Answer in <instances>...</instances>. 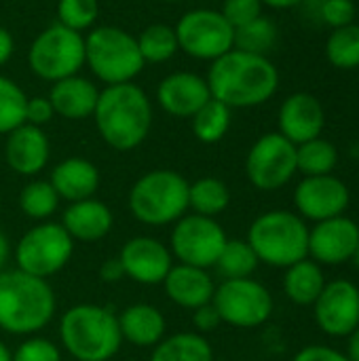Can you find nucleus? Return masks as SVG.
<instances>
[{
    "label": "nucleus",
    "mask_w": 359,
    "mask_h": 361,
    "mask_svg": "<svg viewBox=\"0 0 359 361\" xmlns=\"http://www.w3.org/2000/svg\"><path fill=\"white\" fill-rule=\"evenodd\" d=\"M222 324L235 328H258L273 315V296L271 292L254 281L245 279H224L212 298Z\"/></svg>",
    "instance_id": "11"
},
{
    "label": "nucleus",
    "mask_w": 359,
    "mask_h": 361,
    "mask_svg": "<svg viewBox=\"0 0 359 361\" xmlns=\"http://www.w3.org/2000/svg\"><path fill=\"white\" fill-rule=\"evenodd\" d=\"M8 254H11V243H8L6 235L0 231V269H2L4 262L8 260Z\"/></svg>",
    "instance_id": "48"
},
{
    "label": "nucleus",
    "mask_w": 359,
    "mask_h": 361,
    "mask_svg": "<svg viewBox=\"0 0 359 361\" xmlns=\"http://www.w3.org/2000/svg\"><path fill=\"white\" fill-rule=\"evenodd\" d=\"M339 163V150L332 142L324 137L309 140L296 146V165L298 171L307 176H328Z\"/></svg>",
    "instance_id": "31"
},
{
    "label": "nucleus",
    "mask_w": 359,
    "mask_h": 361,
    "mask_svg": "<svg viewBox=\"0 0 359 361\" xmlns=\"http://www.w3.org/2000/svg\"><path fill=\"white\" fill-rule=\"evenodd\" d=\"M25 102L28 95L17 82L0 76V133H11L25 123Z\"/></svg>",
    "instance_id": "36"
},
{
    "label": "nucleus",
    "mask_w": 359,
    "mask_h": 361,
    "mask_svg": "<svg viewBox=\"0 0 359 361\" xmlns=\"http://www.w3.org/2000/svg\"><path fill=\"white\" fill-rule=\"evenodd\" d=\"M358 245L359 224L345 216L315 222L309 231V256L317 264H345L353 260Z\"/></svg>",
    "instance_id": "16"
},
{
    "label": "nucleus",
    "mask_w": 359,
    "mask_h": 361,
    "mask_svg": "<svg viewBox=\"0 0 359 361\" xmlns=\"http://www.w3.org/2000/svg\"><path fill=\"white\" fill-rule=\"evenodd\" d=\"M190 121H193V133L199 142L216 144L226 135L231 127V108L212 97L190 116Z\"/></svg>",
    "instance_id": "29"
},
{
    "label": "nucleus",
    "mask_w": 359,
    "mask_h": 361,
    "mask_svg": "<svg viewBox=\"0 0 359 361\" xmlns=\"http://www.w3.org/2000/svg\"><path fill=\"white\" fill-rule=\"evenodd\" d=\"M85 63L106 87L131 82L144 68L135 36L116 25H102L87 34Z\"/></svg>",
    "instance_id": "7"
},
{
    "label": "nucleus",
    "mask_w": 359,
    "mask_h": 361,
    "mask_svg": "<svg viewBox=\"0 0 359 361\" xmlns=\"http://www.w3.org/2000/svg\"><path fill=\"white\" fill-rule=\"evenodd\" d=\"M72 254L74 239L66 228L55 222H42L21 237L15 250V260L19 271L49 279L70 262Z\"/></svg>",
    "instance_id": "9"
},
{
    "label": "nucleus",
    "mask_w": 359,
    "mask_h": 361,
    "mask_svg": "<svg viewBox=\"0 0 359 361\" xmlns=\"http://www.w3.org/2000/svg\"><path fill=\"white\" fill-rule=\"evenodd\" d=\"M349 338V345H347V360L349 361H359V326L347 336Z\"/></svg>",
    "instance_id": "46"
},
{
    "label": "nucleus",
    "mask_w": 359,
    "mask_h": 361,
    "mask_svg": "<svg viewBox=\"0 0 359 361\" xmlns=\"http://www.w3.org/2000/svg\"><path fill=\"white\" fill-rule=\"evenodd\" d=\"M13 49H15V42H13V36L6 27L0 25V66H4L11 55H13Z\"/></svg>",
    "instance_id": "45"
},
{
    "label": "nucleus",
    "mask_w": 359,
    "mask_h": 361,
    "mask_svg": "<svg viewBox=\"0 0 359 361\" xmlns=\"http://www.w3.org/2000/svg\"><path fill=\"white\" fill-rule=\"evenodd\" d=\"M102 140L121 152L138 148L152 127V104L133 82L108 85L99 91L93 112Z\"/></svg>",
    "instance_id": "2"
},
{
    "label": "nucleus",
    "mask_w": 359,
    "mask_h": 361,
    "mask_svg": "<svg viewBox=\"0 0 359 361\" xmlns=\"http://www.w3.org/2000/svg\"><path fill=\"white\" fill-rule=\"evenodd\" d=\"M279 133L294 146L322 137L326 125V112L322 102L313 93H292L279 108Z\"/></svg>",
    "instance_id": "18"
},
{
    "label": "nucleus",
    "mask_w": 359,
    "mask_h": 361,
    "mask_svg": "<svg viewBox=\"0 0 359 361\" xmlns=\"http://www.w3.org/2000/svg\"><path fill=\"white\" fill-rule=\"evenodd\" d=\"M150 361H214V351L203 334L180 332L163 338L154 347Z\"/></svg>",
    "instance_id": "27"
},
{
    "label": "nucleus",
    "mask_w": 359,
    "mask_h": 361,
    "mask_svg": "<svg viewBox=\"0 0 359 361\" xmlns=\"http://www.w3.org/2000/svg\"><path fill=\"white\" fill-rule=\"evenodd\" d=\"M355 13L358 8L351 0H322V6H320L322 21L328 23L332 30L353 23Z\"/></svg>",
    "instance_id": "40"
},
{
    "label": "nucleus",
    "mask_w": 359,
    "mask_h": 361,
    "mask_svg": "<svg viewBox=\"0 0 359 361\" xmlns=\"http://www.w3.org/2000/svg\"><path fill=\"white\" fill-rule=\"evenodd\" d=\"M13 361H61V353L57 349V345H53L47 338L40 336H32L28 341H23L15 353H11Z\"/></svg>",
    "instance_id": "38"
},
{
    "label": "nucleus",
    "mask_w": 359,
    "mask_h": 361,
    "mask_svg": "<svg viewBox=\"0 0 359 361\" xmlns=\"http://www.w3.org/2000/svg\"><path fill=\"white\" fill-rule=\"evenodd\" d=\"M275 42H277V27L271 19L262 15L235 30V49L245 53L267 55L275 47Z\"/></svg>",
    "instance_id": "35"
},
{
    "label": "nucleus",
    "mask_w": 359,
    "mask_h": 361,
    "mask_svg": "<svg viewBox=\"0 0 359 361\" xmlns=\"http://www.w3.org/2000/svg\"><path fill=\"white\" fill-rule=\"evenodd\" d=\"M49 182L59 199H66L68 203H76V201L91 199L97 192L99 171L91 161L83 157H70L53 167Z\"/></svg>",
    "instance_id": "23"
},
{
    "label": "nucleus",
    "mask_w": 359,
    "mask_h": 361,
    "mask_svg": "<svg viewBox=\"0 0 359 361\" xmlns=\"http://www.w3.org/2000/svg\"><path fill=\"white\" fill-rule=\"evenodd\" d=\"M0 361H13V357H11V351L0 343Z\"/></svg>",
    "instance_id": "49"
},
{
    "label": "nucleus",
    "mask_w": 359,
    "mask_h": 361,
    "mask_svg": "<svg viewBox=\"0 0 359 361\" xmlns=\"http://www.w3.org/2000/svg\"><path fill=\"white\" fill-rule=\"evenodd\" d=\"M313 307L315 322L328 336H349L359 326V288L347 279L326 283Z\"/></svg>",
    "instance_id": "15"
},
{
    "label": "nucleus",
    "mask_w": 359,
    "mask_h": 361,
    "mask_svg": "<svg viewBox=\"0 0 359 361\" xmlns=\"http://www.w3.org/2000/svg\"><path fill=\"white\" fill-rule=\"evenodd\" d=\"M51 146L40 127L23 123L6 135L4 159L6 165L19 176H36L49 163Z\"/></svg>",
    "instance_id": "20"
},
{
    "label": "nucleus",
    "mask_w": 359,
    "mask_h": 361,
    "mask_svg": "<svg viewBox=\"0 0 359 361\" xmlns=\"http://www.w3.org/2000/svg\"><path fill=\"white\" fill-rule=\"evenodd\" d=\"M209 99L207 80L195 72H174L165 76L157 89L159 106L176 118H190Z\"/></svg>",
    "instance_id": "19"
},
{
    "label": "nucleus",
    "mask_w": 359,
    "mask_h": 361,
    "mask_svg": "<svg viewBox=\"0 0 359 361\" xmlns=\"http://www.w3.org/2000/svg\"><path fill=\"white\" fill-rule=\"evenodd\" d=\"M260 2L271 8H294V6L303 4L305 0H260Z\"/></svg>",
    "instance_id": "47"
},
{
    "label": "nucleus",
    "mask_w": 359,
    "mask_h": 361,
    "mask_svg": "<svg viewBox=\"0 0 359 361\" xmlns=\"http://www.w3.org/2000/svg\"><path fill=\"white\" fill-rule=\"evenodd\" d=\"M97 13H99L97 0H59L57 2V23L80 34L95 23Z\"/></svg>",
    "instance_id": "37"
},
{
    "label": "nucleus",
    "mask_w": 359,
    "mask_h": 361,
    "mask_svg": "<svg viewBox=\"0 0 359 361\" xmlns=\"http://www.w3.org/2000/svg\"><path fill=\"white\" fill-rule=\"evenodd\" d=\"M55 294L47 279L19 269L0 273V328L15 336L44 330L55 315Z\"/></svg>",
    "instance_id": "3"
},
{
    "label": "nucleus",
    "mask_w": 359,
    "mask_h": 361,
    "mask_svg": "<svg viewBox=\"0 0 359 361\" xmlns=\"http://www.w3.org/2000/svg\"><path fill=\"white\" fill-rule=\"evenodd\" d=\"M135 40L144 63H163L171 59L178 51L176 30L165 23L148 25Z\"/></svg>",
    "instance_id": "32"
},
{
    "label": "nucleus",
    "mask_w": 359,
    "mask_h": 361,
    "mask_svg": "<svg viewBox=\"0 0 359 361\" xmlns=\"http://www.w3.org/2000/svg\"><path fill=\"white\" fill-rule=\"evenodd\" d=\"M59 205V197L51 182L34 180L25 184L19 192V209L32 220H47L55 214Z\"/></svg>",
    "instance_id": "34"
},
{
    "label": "nucleus",
    "mask_w": 359,
    "mask_h": 361,
    "mask_svg": "<svg viewBox=\"0 0 359 361\" xmlns=\"http://www.w3.org/2000/svg\"><path fill=\"white\" fill-rule=\"evenodd\" d=\"M292 361H349L345 353L326 347V345H309L305 349H300Z\"/></svg>",
    "instance_id": "42"
},
{
    "label": "nucleus",
    "mask_w": 359,
    "mask_h": 361,
    "mask_svg": "<svg viewBox=\"0 0 359 361\" xmlns=\"http://www.w3.org/2000/svg\"><path fill=\"white\" fill-rule=\"evenodd\" d=\"M99 277H102L106 283H114V281L123 279V277H125V271H123L121 260H118V258H110V260H106V262L99 267Z\"/></svg>",
    "instance_id": "44"
},
{
    "label": "nucleus",
    "mask_w": 359,
    "mask_h": 361,
    "mask_svg": "<svg viewBox=\"0 0 359 361\" xmlns=\"http://www.w3.org/2000/svg\"><path fill=\"white\" fill-rule=\"evenodd\" d=\"M53 106L49 97H28L25 102V123L34 127H42L53 118Z\"/></svg>",
    "instance_id": "41"
},
{
    "label": "nucleus",
    "mask_w": 359,
    "mask_h": 361,
    "mask_svg": "<svg viewBox=\"0 0 359 361\" xmlns=\"http://www.w3.org/2000/svg\"><path fill=\"white\" fill-rule=\"evenodd\" d=\"M193 324H195V328H197V334H207V332H214V330L222 324V319H220L216 307H214L212 302H207V305L195 309V313H193Z\"/></svg>",
    "instance_id": "43"
},
{
    "label": "nucleus",
    "mask_w": 359,
    "mask_h": 361,
    "mask_svg": "<svg viewBox=\"0 0 359 361\" xmlns=\"http://www.w3.org/2000/svg\"><path fill=\"white\" fill-rule=\"evenodd\" d=\"M258 256L254 254L252 245L243 239H229L216 260V271L224 279H245L258 269Z\"/></svg>",
    "instance_id": "30"
},
{
    "label": "nucleus",
    "mask_w": 359,
    "mask_h": 361,
    "mask_svg": "<svg viewBox=\"0 0 359 361\" xmlns=\"http://www.w3.org/2000/svg\"><path fill=\"white\" fill-rule=\"evenodd\" d=\"M118 328L123 341L146 349V347H157L163 341L167 324L157 307L138 302L127 307L118 315Z\"/></svg>",
    "instance_id": "25"
},
{
    "label": "nucleus",
    "mask_w": 359,
    "mask_h": 361,
    "mask_svg": "<svg viewBox=\"0 0 359 361\" xmlns=\"http://www.w3.org/2000/svg\"><path fill=\"white\" fill-rule=\"evenodd\" d=\"M163 288L174 305L190 311L212 302L216 292L209 273L205 269H197L188 264H174L163 281Z\"/></svg>",
    "instance_id": "21"
},
{
    "label": "nucleus",
    "mask_w": 359,
    "mask_h": 361,
    "mask_svg": "<svg viewBox=\"0 0 359 361\" xmlns=\"http://www.w3.org/2000/svg\"><path fill=\"white\" fill-rule=\"evenodd\" d=\"M258 262L275 269H288L309 258V228L305 220L286 209H273L258 216L245 239Z\"/></svg>",
    "instance_id": "5"
},
{
    "label": "nucleus",
    "mask_w": 359,
    "mask_h": 361,
    "mask_svg": "<svg viewBox=\"0 0 359 361\" xmlns=\"http://www.w3.org/2000/svg\"><path fill=\"white\" fill-rule=\"evenodd\" d=\"M171 252L165 243L152 237H133L121 250V264L125 277L142 286H159L174 267Z\"/></svg>",
    "instance_id": "17"
},
{
    "label": "nucleus",
    "mask_w": 359,
    "mask_h": 361,
    "mask_svg": "<svg viewBox=\"0 0 359 361\" xmlns=\"http://www.w3.org/2000/svg\"><path fill=\"white\" fill-rule=\"evenodd\" d=\"M165 2H180V0H165Z\"/></svg>",
    "instance_id": "51"
},
{
    "label": "nucleus",
    "mask_w": 359,
    "mask_h": 361,
    "mask_svg": "<svg viewBox=\"0 0 359 361\" xmlns=\"http://www.w3.org/2000/svg\"><path fill=\"white\" fill-rule=\"evenodd\" d=\"M59 341L76 361L112 360L123 343L118 315L99 305H76L59 319Z\"/></svg>",
    "instance_id": "4"
},
{
    "label": "nucleus",
    "mask_w": 359,
    "mask_h": 361,
    "mask_svg": "<svg viewBox=\"0 0 359 361\" xmlns=\"http://www.w3.org/2000/svg\"><path fill=\"white\" fill-rule=\"evenodd\" d=\"M296 171V146L279 131L258 137L245 159L248 180L258 190H277L286 186Z\"/></svg>",
    "instance_id": "13"
},
{
    "label": "nucleus",
    "mask_w": 359,
    "mask_h": 361,
    "mask_svg": "<svg viewBox=\"0 0 359 361\" xmlns=\"http://www.w3.org/2000/svg\"><path fill=\"white\" fill-rule=\"evenodd\" d=\"M326 57L339 70L359 68V25L349 23L332 30L326 40Z\"/></svg>",
    "instance_id": "33"
},
{
    "label": "nucleus",
    "mask_w": 359,
    "mask_h": 361,
    "mask_svg": "<svg viewBox=\"0 0 359 361\" xmlns=\"http://www.w3.org/2000/svg\"><path fill=\"white\" fill-rule=\"evenodd\" d=\"M262 6L264 4L260 0H224L220 13L237 30V27L254 21L256 17H260L262 15Z\"/></svg>",
    "instance_id": "39"
},
{
    "label": "nucleus",
    "mask_w": 359,
    "mask_h": 361,
    "mask_svg": "<svg viewBox=\"0 0 359 361\" xmlns=\"http://www.w3.org/2000/svg\"><path fill=\"white\" fill-rule=\"evenodd\" d=\"M351 192L336 176H307L294 190V205L298 214L313 222H324L343 216L349 207Z\"/></svg>",
    "instance_id": "14"
},
{
    "label": "nucleus",
    "mask_w": 359,
    "mask_h": 361,
    "mask_svg": "<svg viewBox=\"0 0 359 361\" xmlns=\"http://www.w3.org/2000/svg\"><path fill=\"white\" fill-rule=\"evenodd\" d=\"M226 241L229 237L224 228L214 218L188 214L174 222L169 252L176 260H180V264L207 271L216 264Z\"/></svg>",
    "instance_id": "12"
},
{
    "label": "nucleus",
    "mask_w": 359,
    "mask_h": 361,
    "mask_svg": "<svg viewBox=\"0 0 359 361\" xmlns=\"http://www.w3.org/2000/svg\"><path fill=\"white\" fill-rule=\"evenodd\" d=\"M214 99L233 108H254L269 102L279 87V72L267 55L231 49L214 59L207 72Z\"/></svg>",
    "instance_id": "1"
},
{
    "label": "nucleus",
    "mask_w": 359,
    "mask_h": 361,
    "mask_svg": "<svg viewBox=\"0 0 359 361\" xmlns=\"http://www.w3.org/2000/svg\"><path fill=\"white\" fill-rule=\"evenodd\" d=\"M358 72H359V68H358Z\"/></svg>",
    "instance_id": "52"
},
{
    "label": "nucleus",
    "mask_w": 359,
    "mask_h": 361,
    "mask_svg": "<svg viewBox=\"0 0 359 361\" xmlns=\"http://www.w3.org/2000/svg\"><path fill=\"white\" fill-rule=\"evenodd\" d=\"M178 49L195 59L214 61L235 49V27L214 8H193L176 23Z\"/></svg>",
    "instance_id": "10"
},
{
    "label": "nucleus",
    "mask_w": 359,
    "mask_h": 361,
    "mask_svg": "<svg viewBox=\"0 0 359 361\" xmlns=\"http://www.w3.org/2000/svg\"><path fill=\"white\" fill-rule=\"evenodd\" d=\"M28 66L49 82L76 76L85 66V36L61 23L44 27L30 44Z\"/></svg>",
    "instance_id": "8"
},
{
    "label": "nucleus",
    "mask_w": 359,
    "mask_h": 361,
    "mask_svg": "<svg viewBox=\"0 0 359 361\" xmlns=\"http://www.w3.org/2000/svg\"><path fill=\"white\" fill-rule=\"evenodd\" d=\"M324 286H326V277H324L322 264H317L315 260L305 258L286 269L284 292L294 305H300V307L315 305Z\"/></svg>",
    "instance_id": "26"
},
{
    "label": "nucleus",
    "mask_w": 359,
    "mask_h": 361,
    "mask_svg": "<svg viewBox=\"0 0 359 361\" xmlns=\"http://www.w3.org/2000/svg\"><path fill=\"white\" fill-rule=\"evenodd\" d=\"M353 260H355V264H358V269H359V245H358V252H355V256H353Z\"/></svg>",
    "instance_id": "50"
},
{
    "label": "nucleus",
    "mask_w": 359,
    "mask_h": 361,
    "mask_svg": "<svg viewBox=\"0 0 359 361\" xmlns=\"http://www.w3.org/2000/svg\"><path fill=\"white\" fill-rule=\"evenodd\" d=\"M188 186L178 171H148L129 190V212L148 226L174 224L188 212Z\"/></svg>",
    "instance_id": "6"
},
{
    "label": "nucleus",
    "mask_w": 359,
    "mask_h": 361,
    "mask_svg": "<svg viewBox=\"0 0 359 361\" xmlns=\"http://www.w3.org/2000/svg\"><path fill=\"white\" fill-rule=\"evenodd\" d=\"M231 203V192L229 186L218 180V178H199L188 186V207L193 214L205 216V218H216L222 214Z\"/></svg>",
    "instance_id": "28"
},
{
    "label": "nucleus",
    "mask_w": 359,
    "mask_h": 361,
    "mask_svg": "<svg viewBox=\"0 0 359 361\" xmlns=\"http://www.w3.org/2000/svg\"><path fill=\"white\" fill-rule=\"evenodd\" d=\"M114 224L110 207L97 199H85L70 203L61 216V226L74 241L93 243L104 239Z\"/></svg>",
    "instance_id": "22"
},
{
    "label": "nucleus",
    "mask_w": 359,
    "mask_h": 361,
    "mask_svg": "<svg viewBox=\"0 0 359 361\" xmlns=\"http://www.w3.org/2000/svg\"><path fill=\"white\" fill-rule=\"evenodd\" d=\"M97 97H99L97 87L78 74L53 82L49 91V102L53 106V112L70 121H83L87 116H93Z\"/></svg>",
    "instance_id": "24"
}]
</instances>
